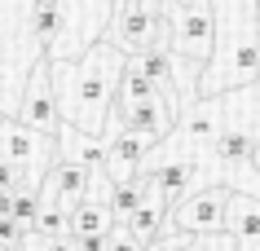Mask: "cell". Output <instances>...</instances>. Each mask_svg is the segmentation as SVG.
<instances>
[{
	"label": "cell",
	"mask_w": 260,
	"mask_h": 251,
	"mask_svg": "<svg viewBox=\"0 0 260 251\" xmlns=\"http://www.w3.org/2000/svg\"><path fill=\"white\" fill-rule=\"evenodd\" d=\"M123 66H128V53H119L110 40L88 44L80 57H62V62L49 57V75H53V97H57L62 124L102 137V128L110 119V106H115V88H119Z\"/></svg>",
	"instance_id": "1"
},
{
	"label": "cell",
	"mask_w": 260,
	"mask_h": 251,
	"mask_svg": "<svg viewBox=\"0 0 260 251\" xmlns=\"http://www.w3.org/2000/svg\"><path fill=\"white\" fill-rule=\"evenodd\" d=\"M216 31H230V53L212 57V70L199 75V101H216L234 84H251L260 75V9L256 0H225Z\"/></svg>",
	"instance_id": "2"
},
{
	"label": "cell",
	"mask_w": 260,
	"mask_h": 251,
	"mask_svg": "<svg viewBox=\"0 0 260 251\" xmlns=\"http://www.w3.org/2000/svg\"><path fill=\"white\" fill-rule=\"evenodd\" d=\"M53 159H57V141L53 137L31 132L22 119H5L0 124V163L14 167L27 190H36L44 181V172H49Z\"/></svg>",
	"instance_id": "3"
},
{
	"label": "cell",
	"mask_w": 260,
	"mask_h": 251,
	"mask_svg": "<svg viewBox=\"0 0 260 251\" xmlns=\"http://www.w3.org/2000/svg\"><path fill=\"white\" fill-rule=\"evenodd\" d=\"M168 49L194 66H207L216 53V9L212 0H190V5H172V40Z\"/></svg>",
	"instance_id": "4"
},
{
	"label": "cell",
	"mask_w": 260,
	"mask_h": 251,
	"mask_svg": "<svg viewBox=\"0 0 260 251\" xmlns=\"http://www.w3.org/2000/svg\"><path fill=\"white\" fill-rule=\"evenodd\" d=\"M225 198H230V185L225 181L190 190L185 198L172 203L168 229H181V234H212V229H225Z\"/></svg>",
	"instance_id": "5"
},
{
	"label": "cell",
	"mask_w": 260,
	"mask_h": 251,
	"mask_svg": "<svg viewBox=\"0 0 260 251\" xmlns=\"http://www.w3.org/2000/svg\"><path fill=\"white\" fill-rule=\"evenodd\" d=\"M18 119H22L31 132L57 137V128H62V115H57V97H53L49 57H40V62L31 66V80H27V88H22V106H18Z\"/></svg>",
	"instance_id": "6"
},
{
	"label": "cell",
	"mask_w": 260,
	"mask_h": 251,
	"mask_svg": "<svg viewBox=\"0 0 260 251\" xmlns=\"http://www.w3.org/2000/svg\"><path fill=\"white\" fill-rule=\"evenodd\" d=\"M88 167L75 163V159H67V154H57L53 163H49V172H44V181L36 185V194H40L44 207H57V211H75L88 198Z\"/></svg>",
	"instance_id": "7"
},
{
	"label": "cell",
	"mask_w": 260,
	"mask_h": 251,
	"mask_svg": "<svg viewBox=\"0 0 260 251\" xmlns=\"http://www.w3.org/2000/svg\"><path fill=\"white\" fill-rule=\"evenodd\" d=\"M154 146H159V141L141 137V132H128V128L110 132V137H106V159H102V172H106V181H110V185L133 181L141 167H146V159H150Z\"/></svg>",
	"instance_id": "8"
},
{
	"label": "cell",
	"mask_w": 260,
	"mask_h": 251,
	"mask_svg": "<svg viewBox=\"0 0 260 251\" xmlns=\"http://www.w3.org/2000/svg\"><path fill=\"white\" fill-rule=\"evenodd\" d=\"M225 229L234 234V251H260V198L234 185L225 198Z\"/></svg>",
	"instance_id": "9"
},
{
	"label": "cell",
	"mask_w": 260,
	"mask_h": 251,
	"mask_svg": "<svg viewBox=\"0 0 260 251\" xmlns=\"http://www.w3.org/2000/svg\"><path fill=\"white\" fill-rule=\"evenodd\" d=\"M146 172H150V181L159 185V194H164L168 207H172L177 198L190 194L194 176H199V159H194V154H177V159H168V163H150Z\"/></svg>",
	"instance_id": "10"
},
{
	"label": "cell",
	"mask_w": 260,
	"mask_h": 251,
	"mask_svg": "<svg viewBox=\"0 0 260 251\" xmlns=\"http://www.w3.org/2000/svg\"><path fill=\"white\" fill-rule=\"evenodd\" d=\"M168 198L159 194V185H150V194L141 198V207L133 211V216H128V221H119V225H128V229H133V238H141V242H146V247H150L154 238H164V234H172V229H168Z\"/></svg>",
	"instance_id": "11"
},
{
	"label": "cell",
	"mask_w": 260,
	"mask_h": 251,
	"mask_svg": "<svg viewBox=\"0 0 260 251\" xmlns=\"http://www.w3.org/2000/svg\"><path fill=\"white\" fill-rule=\"evenodd\" d=\"M216 132H220V115L212 111V106H194V111H181V119H177V128H172V137L168 141H177V146H185V150H194L199 141L203 146H212L216 141Z\"/></svg>",
	"instance_id": "12"
},
{
	"label": "cell",
	"mask_w": 260,
	"mask_h": 251,
	"mask_svg": "<svg viewBox=\"0 0 260 251\" xmlns=\"http://www.w3.org/2000/svg\"><path fill=\"white\" fill-rule=\"evenodd\" d=\"M57 154H67V159H75V163H84L88 172H97L102 167V159H106V141L93 137V132H80V128L62 124L57 128Z\"/></svg>",
	"instance_id": "13"
},
{
	"label": "cell",
	"mask_w": 260,
	"mask_h": 251,
	"mask_svg": "<svg viewBox=\"0 0 260 251\" xmlns=\"http://www.w3.org/2000/svg\"><path fill=\"white\" fill-rule=\"evenodd\" d=\"M115 216H110L106 198H84L80 207L71 211V238H106L115 229Z\"/></svg>",
	"instance_id": "14"
},
{
	"label": "cell",
	"mask_w": 260,
	"mask_h": 251,
	"mask_svg": "<svg viewBox=\"0 0 260 251\" xmlns=\"http://www.w3.org/2000/svg\"><path fill=\"white\" fill-rule=\"evenodd\" d=\"M150 97H159L154 80L128 57V66H123V75H119V88H115V106H110V115H123V111H133L137 101H150Z\"/></svg>",
	"instance_id": "15"
},
{
	"label": "cell",
	"mask_w": 260,
	"mask_h": 251,
	"mask_svg": "<svg viewBox=\"0 0 260 251\" xmlns=\"http://www.w3.org/2000/svg\"><path fill=\"white\" fill-rule=\"evenodd\" d=\"M251 132H243V128H225V132H216V141H212V159H216L225 172H238V167H247V154H251Z\"/></svg>",
	"instance_id": "16"
},
{
	"label": "cell",
	"mask_w": 260,
	"mask_h": 251,
	"mask_svg": "<svg viewBox=\"0 0 260 251\" xmlns=\"http://www.w3.org/2000/svg\"><path fill=\"white\" fill-rule=\"evenodd\" d=\"M150 172H137L133 181H119V185H110V194H106V203H110V216L115 221H128L133 211L141 207V198L150 194Z\"/></svg>",
	"instance_id": "17"
},
{
	"label": "cell",
	"mask_w": 260,
	"mask_h": 251,
	"mask_svg": "<svg viewBox=\"0 0 260 251\" xmlns=\"http://www.w3.org/2000/svg\"><path fill=\"white\" fill-rule=\"evenodd\" d=\"M31 35L36 44H44V53L62 35V0H31Z\"/></svg>",
	"instance_id": "18"
},
{
	"label": "cell",
	"mask_w": 260,
	"mask_h": 251,
	"mask_svg": "<svg viewBox=\"0 0 260 251\" xmlns=\"http://www.w3.org/2000/svg\"><path fill=\"white\" fill-rule=\"evenodd\" d=\"M36 211H40V194L36 190H14L9 194V221H18L22 229L36 225Z\"/></svg>",
	"instance_id": "19"
},
{
	"label": "cell",
	"mask_w": 260,
	"mask_h": 251,
	"mask_svg": "<svg viewBox=\"0 0 260 251\" xmlns=\"http://www.w3.org/2000/svg\"><path fill=\"white\" fill-rule=\"evenodd\" d=\"M181 251H234V234L230 229H212V234H190L181 242Z\"/></svg>",
	"instance_id": "20"
},
{
	"label": "cell",
	"mask_w": 260,
	"mask_h": 251,
	"mask_svg": "<svg viewBox=\"0 0 260 251\" xmlns=\"http://www.w3.org/2000/svg\"><path fill=\"white\" fill-rule=\"evenodd\" d=\"M27 234H31V229H22V225L9 221V216H0V251H22Z\"/></svg>",
	"instance_id": "21"
},
{
	"label": "cell",
	"mask_w": 260,
	"mask_h": 251,
	"mask_svg": "<svg viewBox=\"0 0 260 251\" xmlns=\"http://www.w3.org/2000/svg\"><path fill=\"white\" fill-rule=\"evenodd\" d=\"M106 251H146V242L141 238H133V229L128 225H115L106 234Z\"/></svg>",
	"instance_id": "22"
},
{
	"label": "cell",
	"mask_w": 260,
	"mask_h": 251,
	"mask_svg": "<svg viewBox=\"0 0 260 251\" xmlns=\"http://www.w3.org/2000/svg\"><path fill=\"white\" fill-rule=\"evenodd\" d=\"M22 251H75V238H71V234H62V238H36V234H27Z\"/></svg>",
	"instance_id": "23"
},
{
	"label": "cell",
	"mask_w": 260,
	"mask_h": 251,
	"mask_svg": "<svg viewBox=\"0 0 260 251\" xmlns=\"http://www.w3.org/2000/svg\"><path fill=\"white\" fill-rule=\"evenodd\" d=\"M0 190H9V194H14V190H27V185H22V176H18L9 163H0Z\"/></svg>",
	"instance_id": "24"
},
{
	"label": "cell",
	"mask_w": 260,
	"mask_h": 251,
	"mask_svg": "<svg viewBox=\"0 0 260 251\" xmlns=\"http://www.w3.org/2000/svg\"><path fill=\"white\" fill-rule=\"evenodd\" d=\"M75 251H106V238H75Z\"/></svg>",
	"instance_id": "25"
},
{
	"label": "cell",
	"mask_w": 260,
	"mask_h": 251,
	"mask_svg": "<svg viewBox=\"0 0 260 251\" xmlns=\"http://www.w3.org/2000/svg\"><path fill=\"white\" fill-rule=\"evenodd\" d=\"M247 167H251V176L260 181V137L251 141V154H247Z\"/></svg>",
	"instance_id": "26"
},
{
	"label": "cell",
	"mask_w": 260,
	"mask_h": 251,
	"mask_svg": "<svg viewBox=\"0 0 260 251\" xmlns=\"http://www.w3.org/2000/svg\"><path fill=\"white\" fill-rule=\"evenodd\" d=\"M133 5L150 9V14H164V9H172V0H133Z\"/></svg>",
	"instance_id": "27"
},
{
	"label": "cell",
	"mask_w": 260,
	"mask_h": 251,
	"mask_svg": "<svg viewBox=\"0 0 260 251\" xmlns=\"http://www.w3.org/2000/svg\"><path fill=\"white\" fill-rule=\"evenodd\" d=\"M0 216H9V190H0Z\"/></svg>",
	"instance_id": "28"
},
{
	"label": "cell",
	"mask_w": 260,
	"mask_h": 251,
	"mask_svg": "<svg viewBox=\"0 0 260 251\" xmlns=\"http://www.w3.org/2000/svg\"><path fill=\"white\" fill-rule=\"evenodd\" d=\"M172 5H190V0H172Z\"/></svg>",
	"instance_id": "29"
}]
</instances>
